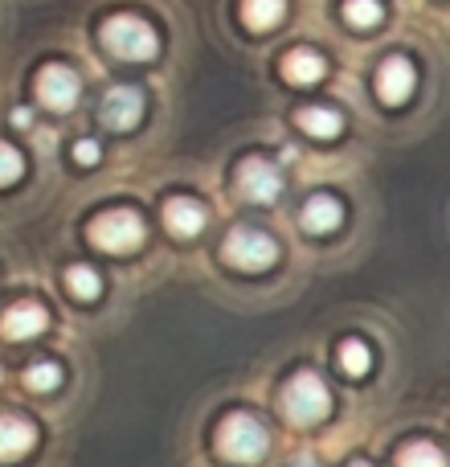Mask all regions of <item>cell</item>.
Returning a JSON list of instances; mask_svg holds the SVG:
<instances>
[{
  "instance_id": "15",
  "label": "cell",
  "mask_w": 450,
  "mask_h": 467,
  "mask_svg": "<svg viewBox=\"0 0 450 467\" xmlns=\"http://www.w3.org/2000/svg\"><path fill=\"white\" fill-rule=\"evenodd\" d=\"M299 128H303L307 136L332 140V136H340L344 119H340V115L332 111V107H303V111H299Z\"/></svg>"
},
{
  "instance_id": "18",
  "label": "cell",
  "mask_w": 450,
  "mask_h": 467,
  "mask_svg": "<svg viewBox=\"0 0 450 467\" xmlns=\"http://www.w3.org/2000/svg\"><path fill=\"white\" fill-rule=\"evenodd\" d=\"M397 467H446V460L435 443H410L397 455Z\"/></svg>"
},
{
  "instance_id": "23",
  "label": "cell",
  "mask_w": 450,
  "mask_h": 467,
  "mask_svg": "<svg viewBox=\"0 0 450 467\" xmlns=\"http://www.w3.org/2000/svg\"><path fill=\"white\" fill-rule=\"evenodd\" d=\"M74 161L78 164H98V144L95 140H78V144H74Z\"/></svg>"
},
{
  "instance_id": "26",
  "label": "cell",
  "mask_w": 450,
  "mask_h": 467,
  "mask_svg": "<svg viewBox=\"0 0 450 467\" xmlns=\"http://www.w3.org/2000/svg\"><path fill=\"white\" fill-rule=\"evenodd\" d=\"M353 467H369V463H353Z\"/></svg>"
},
{
  "instance_id": "11",
  "label": "cell",
  "mask_w": 450,
  "mask_h": 467,
  "mask_svg": "<svg viewBox=\"0 0 450 467\" xmlns=\"http://www.w3.org/2000/svg\"><path fill=\"white\" fill-rule=\"evenodd\" d=\"M164 226L177 234V238H193V234H201L205 230L201 202H193V197H172V202L164 205Z\"/></svg>"
},
{
  "instance_id": "7",
  "label": "cell",
  "mask_w": 450,
  "mask_h": 467,
  "mask_svg": "<svg viewBox=\"0 0 450 467\" xmlns=\"http://www.w3.org/2000/svg\"><path fill=\"white\" fill-rule=\"evenodd\" d=\"M139 115H144V95H139L136 87L107 90V99H103V123L111 131H131L139 123Z\"/></svg>"
},
{
  "instance_id": "13",
  "label": "cell",
  "mask_w": 450,
  "mask_h": 467,
  "mask_svg": "<svg viewBox=\"0 0 450 467\" xmlns=\"http://www.w3.org/2000/svg\"><path fill=\"white\" fill-rule=\"evenodd\" d=\"M37 443V431L25 419H0V460H21L25 451H33Z\"/></svg>"
},
{
  "instance_id": "24",
  "label": "cell",
  "mask_w": 450,
  "mask_h": 467,
  "mask_svg": "<svg viewBox=\"0 0 450 467\" xmlns=\"http://www.w3.org/2000/svg\"><path fill=\"white\" fill-rule=\"evenodd\" d=\"M29 123H33V111H29V107H16V111H13V128H29Z\"/></svg>"
},
{
  "instance_id": "3",
  "label": "cell",
  "mask_w": 450,
  "mask_h": 467,
  "mask_svg": "<svg viewBox=\"0 0 450 467\" xmlns=\"http://www.w3.org/2000/svg\"><path fill=\"white\" fill-rule=\"evenodd\" d=\"M266 443H271V439H266V427L258 419H250V414H230V419L221 422V431H218L221 455H225V460H233V463L262 460Z\"/></svg>"
},
{
  "instance_id": "5",
  "label": "cell",
  "mask_w": 450,
  "mask_h": 467,
  "mask_svg": "<svg viewBox=\"0 0 450 467\" xmlns=\"http://www.w3.org/2000/svg\"><path fill=\"white\" fill-rule=\"evenodd\" d=\"M225 258L241 271H266V266L279 258V246H274L271 234L254 230V226H238L225 238Z\"/></svg>"
},
{
  "instance_id": "22",
  "label": "cell",
  "mask_w": 450,
  "mask_h": 467,
  "mask_svg": "<svg viewBox=\"0 0 450 467\" xmlns=\"http://www.w3.org/2000/svg\"><path fill=\"white\" fill-rule=\"evenodd\" d=\"M21 152L16 148H8V144H0V185H13L16 177H21Z\"/></svg>"
},
{
  "instance_id": "19",
  "label": "cell",
  "mask_w": 450,
  "mask_h": 467,
  "mask_svg": "<svg viewBox=\"0 0 450 467\" xmlns=\"http://www.w3.org/2000/svg\"><path fill=\"white\" fill-rule=\"evenodd\" d=\"M340 365H344V373H353V378H364L369 365H373L364 340H344V348H340Z\"/></svg>"
},
{
  "instance_id": "14",
  "label": "cell",
  "mask_w": 450,
  "mask_h": 467,
  "mask_svg": "<svg viewBox=\"0 0 450 467\" xmlns=\"http://www.w3.org/2000/svg\"><path fill=\"white\" fill-rule=\"evenodd\" d=\"M323 57L312 54V49H295V54H287V62H282V74H287L291 82H299V87H312V82L323 78Z\"/></svg>"
},
{
  "instance_id": "9",
  "label": "cell",
  "mask_w": 450,
  "mask_h": 467,
  "mask_svg": "<svg viewBox=\"0 0 450 467\" xmlns=\"http://www.w3.org/2000/svg\"><path fill=\"white\" fill-rule=\"evenodd\" d=\"M410 90H414V66L405 62V57H389V62H381V70H377L381 103L397 107V103H405V99H410Z\"/></svg>"
},
{
  "instance_id": "10",
  "label": "cell",
  "mask_w": 450,
  "mask_h": 467,
  "mask_svg": "<svg viewBox=\"0 0 450 467\" xmlns=\"http://www.w3.org/2000/svg\"><path fill=\"white\" fill-rule=\"evenodd\" d=\"M49 316L41 304H33V299H25V304H13L5 312V320H0V332H5L8 340H29L37 337V332H46Z\"/></svg>"
},
{
  "instance_id": "1",
  "label": "cell",
  "mask_w": 450,
  "mask_h": 467,
  "mask_svg": "<svg viewBox=\"0 0 450 467\" xmlns=\"http://www.w3.org/2000/svg\"><path fill=\"white\" fill-rule=\"evenodd\" d=\"M103 46L111 49L115 57H128V62H148L160 49V37L148 21L139 16H111L103 25Z\"/></svg>"
},
{
  "instance_id": "6",
  "label": "cell",
  "mask_w": 450,
  "mask_h": 467,
  "mask_svg": "<svg viewBox=\"0 0 450 467\" xmlns=\"http://www.w3.org/2000/svg\"><path fill=\"white\" fill-rule=\"evenodd\" d=\"M78 90H82V82L70 66H46L37 74V99L49 111H70L78 103Z\"/></svg>"
},
{
  "instance_id": "8",
  "label": "cell",
  "mask_w": 450,
  "mask_h": 467,
  "mask_svg": "<svg viewBox=\"0 0 450 467\" xmlns=\"http://www.w3.org/2000/svg\"><path fill=\"white\" fill-rule=\"evenodd\" d=\"M238 181H241V193H246L250 202H274V197H279V189H282L279 169H274L271 161H262V156L241 161Z\"/></svg>"
},
{
  "instance_id": "17",
  "label": "cell",
  "mask_w": 450,
  "mask_h": 467,
  "mask_svg": "<svg viewBox=\"0 0 450 467\" xmlns=\"http://www.w3.org/2000/svg\"><path fill=\"white\" fill-rule=\"evenodd\" d=\"M66 283H70V291L78 299H95L98 291H103V279H98V271L95 266H70V271H66Z\"/></svg>"
},
{
  "instance_id": "16",
  "label": "cell",
  "mask_w": 450,
  "mask_h": 467,
  "mask_svg": "<svg viewBox=\"0 0 450 467\" xmlns=\"http://www.w3.org/2000/svg\"><path fill=\"white\" fill-rule=\"evenodd\" d=\"M287 13V0H246L241 5V16H246L250 29H271V25H279V16Z\"/></svg>"
},
{
  "instance_id": "4",
  "label": "cell",
  "mask_w": 450,
  "mask_h": 467,
  "mask_svg": "<svg viewBox=\"0 0 450 467\" xmlns=\"http://www.w3.org/2000/svg\"><path fill=\"white\" fill-rule=\"evenodd\" d=\"M90 242L107 254H128L144 242V222L136 210H107L90 222Z\"/></svg>"
},
{
  "instance_id": "12",
  "label": "cell",
  "mask_w": 450,
  "mask_h": 467,
  "mask_svg": "<svg viewBox=\"0 0 450 467\" xmlns=\"http://www.w3.org/2000/svg\"><path fill=\"white\" fill-rule=\"evenodd\" d=\"M340 222H344V205H340L336 197L320 193L303 205V230L307 234H332Z\"/></svg>"
},
{
  "instance_id": "2",
  "label": "cell",
  "mask_w": 450,
  "mask_h": 467,
  "mask_svg": "<svg viewBox=\"0 0 450 467\" xmlns=\"http://www.w3.org/2000/svg\"><path fill=\"white\" fill-rule=\"evenodd\" d=\"M328 410H332V394L315 373H295L291 386L282 389V414L291 422H299V427H312V422L328 419Z\"/></svg>"
},
{
  "instance_id": "21",
  "label": "cell",
  "mask_w": 450,
  "mask_h": 467,
  "mask_svg": "<svg viewBox=\"0 0 450 467\" xmlns=\"http://www.w3.org/2000/svg\"><path fill=\"white\" fill-rule=\"evenodd\" d=\"M344 16H348V25H356V29H369V25L381 21V5L377 0H348Z\"/></svg>"
},
{
  "instance_id": "20",
  "label": "cell",
  "mask_w": 450,
  "mask_h": 467,
  "mask_svg": "<svg viewBox=\"0 0 450 467\" xmlns=\"http://www.w3.org/2000/svg\"><path fill=\"white\" fill-rule=\"evenodd\" d=\"M57 381H62V369H57V365H49V361L29 365V369H25V386L37 389V394H49V389H57Z\"/></svg>"
},
{
  "instance_id": "25",
  "label": "cell",
  "mask_w": 450,
  "mask_h": 467,
  "mask_svg": "<svg viewBox=\"0 0 450 467\" xmlns=\"http://www.w3.org/2000/svg\"><path fill=\"white\" fill-rule=\"evenodd\" d=\"M295 467H315V463H312V460H299V463H295Z\"/></svg>"
}]
</instances>
